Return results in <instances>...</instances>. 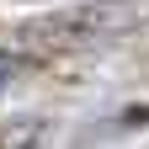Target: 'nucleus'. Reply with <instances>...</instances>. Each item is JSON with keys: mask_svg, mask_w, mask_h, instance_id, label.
Segmentation results:
<instances>
[{"mask_svg": "<svg viewBox=\"0 0 149 149\" xmlns=\"http://www.w3.org/2000/svg\"><path fill=\"white\" fill-rule=\"evenodd\" d=\"M144 22V11L133 0H85L64 16L43 22V37L48 43H64V48H80V43H107V37H128Z\"/></svg>", "mask_w": 149, "mask_h": 149, "instance_id": "1", "label": "nucleus"}, {"mask_svg": "<svg viewBox=\"0 0 149 149\" xmlns=\"http://www.w3.org/2000/svg\"><path fill=\"white\" fill-rule=\"evenodd\" d=\"M37 139H43V128L37 123H16V128H6V133H0V149H37Z\"/></svg>", "mask_w": 149, "mask_h": 149, "instance_id": "2", "label": "nucleus"}, {"mask_svg": "<svg viewBox=\"0 0 149 149\" xmlns=\"http://www.w3.org/2000/svg\"><path fill=\"white\" fill-rule=\"evenodd\" d=\"M16 74H22V64H16V53H6V48H0V96L11 91V80H16Z\"/></svg>", "mask_w": 149, "mask_h": 149, "instance_id": "3", "label": "nucleus"}]
</instances>
